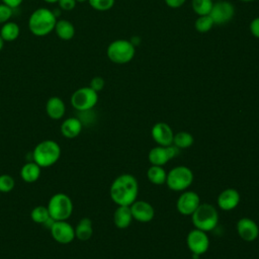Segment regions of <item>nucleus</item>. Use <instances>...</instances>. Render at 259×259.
<instances>
[{
	"mask_svg": "<svg viewBox=\"0 0 259 259\" xmlns=\"http://www.w3.org/2000/svg\"><path fill=\"white\" fill-rule=\"evenodd\" d=\"M141 37L140 36H138V35H134V36H132L131 38H130V41L134 45V47H138V46H140L141 45Z\"/></svg>",
	"mask_w": 259,
	"mask_h": 259,
	"instance_id": "nucleus-38",
	"label": "nucleus"
},
{
	"mask_svg": "<svg viewBox=\"0 0 259 259\" xmlns=\"http://www.w3.org/2000/svg\"><path fill=\"white\" fill-rule=\"evenodd\" d=\"M88 0H76V2H80V3H83V2H86Z\"/></svg>",
	"mask_w": 259,
	"mask_h": 259,
	"instance_id": "nucleus-42",
	"label": "nucleus"
},
{
	"mask_svg": "<svg viewBox=\"0 0 259 259\" xmlns=\"http://www.w3.org/2000/svg\"><path fill=\"white\" fill-rule=\"evenodd\" d=\"M46 112L52 119H61L66 112L65 102L58 96H53L46 103Z\"/></svg>",
	"mask_w": 259,
	"mask_h": 259,
	"instance_id": "nucleus-18",
	"label": "nucleus"
},
{
	"mask_svg": "<svg viewBox=\"0 0 259 259\" xmlns=\"http://www.w3.org/2000/svg\"><path fill=\"white\" fill-rule=\"evenodd\" d=\"M57 16L53 10L45 7L35 9L28 18V28L36 36H45L55 29Z\"/></svg>",
	"mask_w": 259,
	"mask_h": 259,
	"instance_id": "nucleus-2",
	"label": "nucleus"
},
{
	"mask_svg": "<svg viewBox=\"0 0 259 259\" xmlns=\"http://www.w3.org/2000/svg\"><path fill=\"white\" fill-rule=\"evenodd\" d=\"M30 218L34 223L42 225L50 218L48 207L45 205L35 206L30 212Z\"/></svg>",
	"mask_w": 259,
	"mask_h": 259,
	"instance_id": "nucleus-29",
	"label": "nucleus"
},
{
	"mask_svg": "<svg viewBox=\"0 0 259 259\" xmlns=\"http://www.w3.org/2000/svg\"><path fill=\"white\" fill-rule=\"evenodd\" d=\"M213 25H214V23H213V21H212V19L209 15L198 16L195 19V22H194L195 30L200 32V33L208 32L213 27Z\"/></svg>",
	"mask_w": 259,
	"mask_h": 259,
	"instance_id": "nucleus-28",
	"label": "nucleus"
},
{
	"mask_svg": "<svg viewBox=\"0 0 259 259\" xmlns=\"http://www.w3.org/2000/svg\"><path fill=\"white\" fill-rule=\"evenodd\" d=\"M22 1L23 0H2V3H4V4H6V5H8L9 7H11V8H16V7H18L21 3H22Z\"/></svg>",
	"mask_w": 259,
	"mask_h": 259,
	"instance_id": "nucleus-37",
	"label": "nucleus"
},
{
	"mask_svg": "<svg viewBox=\"0 0 259 259\" xmlns=\"http://www.w3.org/2000/svg\"><path fill=\"white\" fill-rule=\"evenodd\" d=\"M50 217L55 221H67L73 212V201L69 195L59 192L54 194L47 205Z\"/></svg>",
	"mask_w": 259,
	"mask_h": 259,
	"instance_id": "nucleus-6",
	"label": "nucleus"
},
{
	"mask_svg": "<svg viewBox=\"0 0 259 259\" xmlns=\"http://www.w3.org/2000/svg\"><path fill=\"white\" fill-rule=\"evenodd\" d=\"M133 219L140 223H149L154 219L155 209L151 203L145 200H135L130 205Z\"/></svg>",
	"mask_w": 259,
	"mask_h": 259,
	"instance_id": "nucleus-15",
	"label": "nucleus"
},
{
	"mask_svg": "<svg viewBox=\"0 0 259 259\" xmlns=\"http://www.w3.org/2000/svg\"><path fill=\"white\" fill-rule=\"evenodd\" d=\"M236 230L239 237L245 242H253L259 236V227L255 221L249 218H242L237 222Z\"/></svg>",
	"mask_w": 259,
	"mask_h": 259,
	"instance_id": "nucleus-14",
	"label": "nucleus"
},
{
	"mask_svg": "<svg viewBox=\"0 0 259 259\" xmlns=\"http://www.w3.org/2000/svg\"><path fill=\"white\" fill-rule=\"evenodd\" d=\"M3 46H4V40H3L2 37L0 36V51L3 49Z\"/></svg>",
	"mask_w": 259,
	"mask_h": 259,
	"instance_id": "nucleus-39",
	"label": "nucleus"
},
{
	"mask_svg": "<svg viewBox=\"0 0 259 259\" xmlns=\"http://www.w3.org/2000/svg\"><path fill=\"white\" fill-rule=\"evenodd\" d=\"M82 121L77 117H68L61 124V134L67 139L78 137L82 131Z\"/></svg>",
	"mask_w": 259,
	"mask_h": 259,
	"instance_id": "nucleus-19",
	"label": "nucleus"
},
{
	"mask_svg": "<svg viewBox=\"0 0 259 259\" xmlns=\"http://www.w3.org/2000/svg\"><path fill=\"white\" fill-rule=\"evenodd\" d=\"M76 0H59L58 4L62 10L65 11H71L76 6Z\"/></svg>",
	"mask_w": 259,
	"mask_h": 259,
	"instance_id": "nucleus-34",
	"label": "nucleus"
},
{
	"mask_svg": "<svg viewBox=\"0 0 259 259\" xmlns=\"http://www.w3.org/2000/svg\"><path fill=\"white\" fill-rule=\"evenodd\" d=\"M44 1L47 2V3H51L52 4V3H57L59 0H44Z\"/></svg>",
	"mask_w": 259,
	"mask_h": 259,
	"instance_id": "nucleus-40",
	"label": "nucleus"
},
{
	"mask_svg": "<svg viewBox=\"0 0 259 259\" xmlns=\"http://www.w3.org/2000/svg\"><path fill=\"white\" fill-rule=\"evenodd\" d=\"M106 55L109 61L114 64H127L134 59L136 55V47H134L130 39H115L108 45L106 49Z\"/></svg>",
	"mask_w": 259,
	"mask_h": 259,
	"instance_id": "nucleus-5",
	"label": "nucleus"
},
{
	"mask_svg": "<svg viewBox=\"0 0 259 259\" xmlns=\"http://www.w3.org/2000/svg\"><path fill=\"white\" fill-rule=\"evenodd\" d=\"M213 5V0H191V7L198 15H208Z\"/></svg>",
	"mask_w": 259,
	"mask_h": 259,
	"instance_id": "nucleus-27",
	"label": "nucleus"
},
{
	"mask_svg": "<svg viewBox=\"0 0 259 259\" xmlns=\"http://www.w3.org/2000/svg\"><path fill=\"white\" fill-rule=\"evenodd\" d=\"M167 172L163 168V166L152 165L147 170V178L148 180L155 185H163L166 182Z\"/></svg>",
	"mask_w": 259,
	"mask_h": 259,
	"instance_id": "nucleus-24",
	"label": "nucleus"
},
{
	"mask_svg": "<svg viewBox=\"0 0 259 259\" xmlns=\"http://www.w3.org/2000/svg\"><path fill=\"white\" fill-rule=\"evenodd\" d=\"M89 5L97 11H107L114 5L115 0H88Z\"/></svg>",
	"mask_w": 259,
	"mask_h": 259,
	"instance_id": "nucleus-31",
	"label": "nucleus"
},
{
	"mask_svg": "<svg viewBox=\"0 0 259 259\" xmlns=\"http://www.w3.org/2000/svg\"><path fill=\"white\" fill-rule=\"evenodd\" d=\"M179 154V149L174 145L170 146H156L152 148L148 154L149 162L152 165L164 166L170 160Z\"/></svg>",
	"mask_w": 259,
	"mask_h": 259,
	"instance_id": "nucleus-11",
	"label": "nucleus"
},
{
	"mask_svg": "<svg viewBox=\"0 0 259 259\" xmlns=\"http://www.w3.org/2000/svg\"><path fill=\"white\" fill-rule=\"evenodd\" d=\"M15 186V181L12 176L8 174L0 175V192L8 193L13 190Z\"/></svg>",
	"mask_w": 259,
	"mask_h": 259,
	"instance_id": "nucleus-30",
	"label": "nucleus"
},
{
	"mask_svg": "<svg viewBox=\"0 0 259 259\" xmlns=\"http://www.w3.org/2000/svg\"><path fill=\"white\" fill-rule=\"evenodd\" d=\"M208 15L211 17L214 25H223L233 19L235 15V7L227 0H220L213 2Z\"/></svg>",
	"mask_w": 259,
	"mask_h": 259,
	"instance_id": "nucleus-9",
	"label": "nucleus"
},
{
	"mask_svg": "<svg viewBox=\"0 0 259 259\" xmlns=\"http://www.w3.org/2000/svg\"><path fill=\"white\" fill-rule=\"evenodd\" d=\"M130 205H117L113 213L114 226L118 229H126L133 222Z\"/></svg>",
	"mask_w": 259,
	"mask_h": 259,
	"instance_id": "nucleus-20",
	"label": "nucleus"
},
{
	"mask_svg": "<svg viewBox=\"0 0 259 259\" xmlns=\"http://www.w3.org/2000/svg\"><path fill=\"white\" fill-rule=\"evenodd\" d=\"M13 14V8L9 7L8 5L1 3L0 4V23H5L9 21Z\"/></svg>",
	"mask_w": 259,
	"mask_h": 259,
	"instance_id": "nucleus-32",
	"label": "nucleus"
},
{
	"mask_svg": "<svg viewBox=\"0 0 259 259\" xmlns=\"http://www.w3.org/2000/svg\"><path fill=\"white\" fill-rule=\"evenodd\" d=\"M200 204V197L199 195L190 190H184L179 195L177 202H176V208L178 212L182 215H191L195 209Z\"/></svg>",
	"mask_w": 259,
	"mask_h": 259,
	"instance_id": "nucleus-12",
	"label": "nucleus"
},
{
	"mask_svg": "<svg viewBox=\"0 0 259 259\" xmlns=\"http://www.w3.org/2000/svg\"><path fill=\"white\" fill-rule=\"evenodd\" d=\"M193 182V172L187 166L179 165L167 172L166 185L173 191H184Z\"/></svg>",
	"mask_w": 259,
	"mask_h": 259,
	"instance_id": "nucleus-7",
	"label": "nucleus"
},
{
	"mask_svg": "<svg viewBox=\"0 0 259 259\" xmlns=\"http://www.w3.org/2000/svg\"><path fill=\"white\" fill-rule=\"evenodd\" d=\"M61 157V148L54 140H45L39 142L32 151L33 162L40 168L53 166Z\"/></svg>",
	"mask_w": 259,
	"mask_h": 259,
	"instance_id": "nucleus-3",
	"label": "nucleus"
},
{
	"mask_svg": "<svg viewBox=\"0 0 259 259\" xmlns=\"http://www.w3.org/2000/svg\"><path fill=\"white\" fill-rule=\"evenodd\" d=\"M240 200H241V196L237 189L226 188L219 194L217 198V203L221 209L225 211H229L236 208L240 203Z\"/></svg>",
	"mask_w": 259,
	"mask_h": 259,
	"instance_id": "nucleus-17",
	"label": "nucleus"
},
{
	"mask_svg": "<svg viewBox=\"0 0 259 259\" xmlns=\"http://www.w3.org/2000/svg\"><path fill=\"white\" fill-rule=\"evenodd\" d=\"M151 136L158 146H170L173 143L174 133L168 123L160 121L152 126Z\"/></svg>",
	"mask_w": 259,
	"mask_h": 259,
	"instance_id": "nucleus-16",
	"label": "nucleus"
},
{
	"mask_svg": "<svg viewBox=\"0 0 259 259\" xmlns=\"http://www.w3.org/2000/svg\"><path fill=\"white\" fill-rule=\"evenodd\" d=\"M186 245L192 254L198 256L204 254L209 247V239L206 232L194 228L187 234Z\"/></svg>",
	"mask_w": 259,
	"mask_h": 259,
	"instance_id": "nucleus-10",
	"label": "nucleus"
},
{
	"mask_svg": "<svg viewBox=\"0 0 259 259\" xmlns=\"http://www.w3.org/2000/svg\"><path fill=\"white\" fill-rule=\"evenodd\" d=\"M71 105L78 111L91 110L98 101V93L89 86L78 88L71 96Z\"/></svg>",
	"mask_w": 259,
	"mask_h": 259,
	"instance_id": "nucleus-8",
	"label": "nucleus"
},
{
	"mask_svg": "<svg viewBox=\"0 0 259 259\" xmlns=\"http://www.w3.org/2000/svg\"><path fill=\"white\" fill-rule=\"evenodd\" d=\"M50 231L53 239L60 244H69L75 239V229L67 221H56Z\"/></svg>",
	"mask_w": 259,
	"mask_h": 259,
	"instance_id": "nucleus-13",
	"label": "nucleus"
},
{
	"mask_svg": "<svg viewBox=\"0 0 259 259\" xmlns=\"http://www.w3.org/2000/svg\"><path fill=\"white\" fill-rule=\"evenodd\" d=\"M164 1L168 7L174 8V9L181 7L186 2V0H164Z\"/></svg>",
	"mask_w": 259,
	"mask_h": 259,
	"instance_id": "nucleus-36",
	"label": "nucleus"
},
{
	"mask_svg": "<svg viewBox=\"0 0 259 259\" xmlns=\"http://www.w3.org/2000/svg\"><path fill=\"white\" fill-rule=\"evenodd\" d=\"M249 29L251 34L256 37L259 38V16L255 17L251 20L250 24H249Z\"/></svg>",
	"mask_w": 259,
	"mask_h": 259,
	"instance_id": "nucleus-35",
	"label": "nucleus"
},
{
	"mask_svg": "<svg viewBox=\"0 0 259 259\" xmlns=\"http://www.w3.org/2000/svg\"><path fill=\"white\" fill-rule=\"evenodd\" d=\"M104 85H105L104 79L100 76H95L91 79L89 87L92 88L94 91H96L98 93L99 91H101L104 88Z\"/></svg>",
	"mask_w": 259,
	"mask_h": 259,
	"instance_id": "nucleus-33",
	"label": "nucleus"
},
{
	"mask_svg": "<svg viewBox=\"0 0 259 259\" xmlns=\"http://www.w3.org/2000/svg\"><path fill=\"white\" fill-rule=\"evenodd\" d=\"M75 229V238L80 241H88L93 234L92 222L89 218L81 219Z\"/></svg>",
	"mask_w": 259,
	"mask_h": 259,
	"instance_id": "nucleus-22",
	"label": "nucleus"
},
{
	"mask_svg": "<svg viewBox=\"0 0 259 259\" xmlns=\"http://www.w3.org/2000/svg\"><path fill=\"white\" fill-rule=\"evenodd\" d=\"M20 33V28L17 23L13 21H7L3 23L0 29V36L4 41H13L15 40Z\"/></svg>",
	"mask_w": 259,
	"mask_h": 259,
	"instance_id": "nucleus-25",
	"label": "nucleus"
},
{
	"mask_svg": "<svg viewBox=\"0 0 259 259\" xmlns=\"http://www.w3.org/2000/svg\"><path fill=\"white\" fill-rule=\"evenodd\" d=\"M193 142H194L193 136L188 132L182 131V132H178L174 135L172 145H174L175 147H177L180 150V149L189 148L190 146H192Z\"/></svg>",
	"mask_w": 259,
	"mask_h": 259,
	"instance_id": "nucleus-26",
	"label": "nucleus"
},
{
	"mask_svg": "<svg viewBox=\"0 0 259 259\" xmlns=\"http://www.w3.org/2000/svg\"><path fill=\"white\" fill-rule=\"evenodd\" d=\"M191 220L195 229L210 232L218 226L219 213L212 204L200 203L191 214Z\"/></svg>",
	"mask_w": 259,
	"mask_h": 259,
	"instance_id": "nucleus-4",
	"label": "nucleus"
},
{
	"mask_svg": "<svg viewBox=\"0 0 259 259\" xmlns=\"http://www.w3.org/2000/svg\"><path fill=\"white\" fill-rule=\"evenodd\" d=\"M54 30L63 40H70L75 35V27L73 23L67 19L57 20Z\"/></svg>",
	"mask_w": 259,
	"mask_h": 259,
	"instance_id": "nucleus-23",
	"label": "nucleus"
},
{
	"mask_svg": "<svg viewBox=\"0 0 259 259\" xmlns=\"http://www.w3.org/2000/svg\"><path fill=\"white\" fill-rule=\"evenodd\" d=\"M138 194V180L130 173H123L117 176L109 188L110 198L116 205H131L137 200Z\"/></svg>",
	"mask_w": 259,
	"mask_h": 259,
	"instance_id": "nucleus-1",
	"label": "nucleus"
},
{
	"mask_svg": "<svg viewBox=\"0 0 259 259\" xmlns=\"http://www.w3.org/2000/svg\"><path fill=\"white\" fill-rule=\"evenodd\" d=\"M41 168L35 162H27L20 169V177L26 183L35 182L40 176Z\"/></svg>",
	"mask_w": 259,
	"mask_h": 259,
	"instance_id": "nucleus-21",
	"label": "nucleus"
},
{
	"mask_svg": "<svg viewBox=\"0 0 259 259\" xmlns=\"http://www.w3.org/2000/svg\"><path fill=\"white\" fill-rule=\"evenodd\" d=\"M241 2H246V3H248V2H254V1H256V0H240Z\"/></svg>",
	"mask_w": 259,
	"mask_h": 259,
	"instance_id": "nucleus-41",
	"label": "nucleus"
}]
</instances>
